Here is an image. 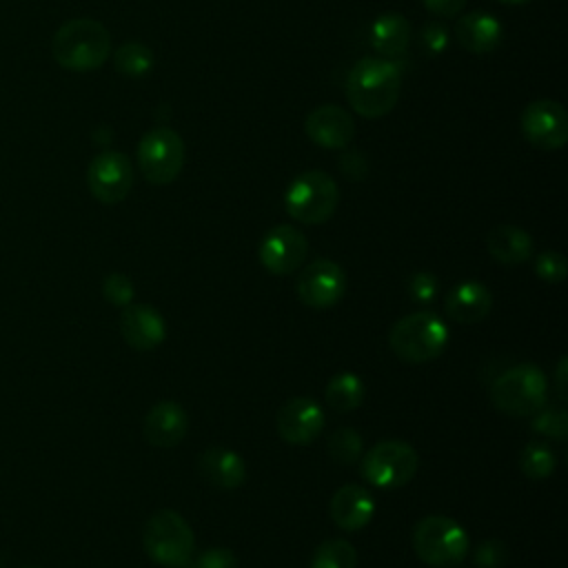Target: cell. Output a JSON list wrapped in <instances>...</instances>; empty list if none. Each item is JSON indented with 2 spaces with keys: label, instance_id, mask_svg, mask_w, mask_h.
I'll list each match as a JSON object with an SVG mask.
<instances>
[{
  "label": "cell",
  "instance_id": "cell-16",
  "mask_svg": "<svg viewBox=\"0 0 568 568\" xmlns=\"http://www.w3.org/2000/svg\"><path fill=\"white\" fill-rule=\"evenodd\" d=\"M120 333L135 351H153L166 337L164 317L151 304H129L120 313Z\"/></svg>",
  "mask_w": 568,
  "mask_h": 568
},
{
  "label": "cell",
  "instance_id": "cell-9",
  "mask_svg": "<svg viewBox=\"0 0 568 568\" xmlns=\"http://www.w3.org/2000/svg\"><path fill=\"white\" fill-rule=\"evenodd\" d=\"M184 166V142L169 126L149 129L138 144V169L151 184H171Z\"/></svg>",
  "mask_w": 568,
  "mask_h": 568
},
{
  "label": "cell",
  "instance_id": "cell-37",
  "mask_svg": "<svg viewBox=\"0 0 568 568\" xmlns=\"http://www.w3.org/2000/svg\"><path fill=\"white\" fill-rule=\"evenodd\" d=\"M422 4L433 13V16H439V18H455L466 0H422Z\"/></svg>",
  "mask_w": 568,
  "mask_h": 568
},
{
  "label": "cell",
  "instance_id": "cell-13",
  "mask_svg": "<svg viewBox=\"0 0 568 568\" xmlns=\"http://www.w3.org/2000/svg\"><path fill=\"white\" fill-rule=\"evenodd\" d=\"M308 253V242L302 231L291 224L273 226L260 242V264L271 275H288L302 266Z\"/></svg>",
  "mask_w": 568,
  "mask_h": 568
},
{
  "label": "cell",
  "instance_id": "cell-29",
  "mask_svg": "<svg viewBox=\"0 0 568 568\" xmlns=\"http://www.w3.org/2000/svg\"><path fill=\"white\" fill-rule=\"evenodd\" d=\"M532 428L550 439L564 442L568 435V415L564 410L557 408H546V410H537L532 415Z\"/></svg>",
  "mask_w": 568,
  "mask_h": 568
},
{
  "label": "cell",
  "instance_id": "cell-25",
  "mask_svg": "<svg viewBox=\"0 0 568 568\" xmlns=\"http://www.w3.org/2000/svg\"><path fill=\"white\" fill-rule=\"evenodd\" d=\"M113 64H115V71L126 78H144L153 71L155 55L151 47L142 42H124L122 47L115 49Z\"/></svg>",
  "mask_w": 568,
  "mask_h": 568
},
{
  "label": "cell",
  "instance_id": "cell-12",
  "mask_svg": "<svg viewBox=\"0 0 568 568\" xmlns=\"http://www.w3.org/2000/svg\"><path fill=\"white\" fill-rule=\"evenodd\" d=\"M87 186L102 204L122 202L133 186L131 160L120 151L98 153L87 169Z\"/></svg>",
  "mask_w": 568,
  "mask_h": 568
},
{
  "label": "cell",
  "instance_id": "cell-3",
  "mask_svg": "<svg viewBox=\"0 0 568 568\" xmlns=\"http://www.w3.org/2000/svg\"><path fill=\"white\" fill-rule=\"evenodd\" d=\"M390 351L408 364H426L448 344L446 324L430 311H417L397 320L388 333Z\"/></svg>",
  "mask_w": 568,
  "mask_h": 568
},
{
  "label": "cell",
  "instance_id": "cell-6",
  "mask_svg": "<svg viewBox=\"0 0 568 568\" xmlns=\"http://www.w3.org/2000/svg\"><path fill=\"white\" fill-rule=\"evenodd\" d=\"M413 550L428 566L450 568L466 557L468 535L455 519L428 515L413 528Z\"/></svg>",
  "mask_w": 568,
  "mask_h": 568
},
{
  "label": "cell",
  "instance_id": "cell-21",
  "mask_svg": "<svg viewBox=\"0 0 568 568\" xmlns=\"http://www.w3.org/2000/svg\"><path fill=\"white\" fill-rule=\"evenodd\" d=\"M202 477L220 490H233L244 484L246 479V464L244 459L224 446L206 448L197 459Z\"/></svg>",
  "mask_w": 568,
  "mask_h": 568
},
{
  "label": "cell",
  "instance_id": "cell-7",
  "mask_svg": "<svg viewBox=\"0 0 568 568\" xmlns=\"http://www.w3.org/2000/svg\"><path fill=\"white\" fill-rule=\"evenodd\" d=\"M142 544L155 564L175 568L191 559L195 537L189 521L180 513L162 508L149 517L142 532Z\"/></svg>",
  "mask_w": 568,
  "mask_h": 568
},
{
  "label": "cell",
  "instance_id": "cell-14",
  "mask_svg": "<svg viewBox=\"0 0 568 568\" xmlns=\"http://www.w3.org/2000/svg\"><path fill=\"white\" fill-rule=\"evenodd\" d=\"M304 131L311 138L313 144L322 149H344L353 142L355 138V122L348 111H344L337 104H322L315 106L306 120H304Z\"/></svg>",
  "mask_w": 568,
  "mask_h": 568
},
{
  "label": "cell",
  "instance_id": "cell-33",
  "mask_svg": "<svg viewBox=\"0 0 568 568\" xmlns=\"http://www.w3.org/2000/svg\"><path fill=\"white\" fill-rule=\"evenodd\" d=\"M422 47L428 53H433V55L442 53L448 47V29H446V24H442L437 20L424 24V29H422Z\"/></svg>",
  "mask_w": 568,
  "mask_h": 568
},
{
  "label": "cell",
  "instance_id": "cell-17",
  "mask_svg": "<svg viewBox=\"0 0 568 568\" xmlns=\"http://www.w3.org/2000/svg\"><path fill=\"white\" fill-rule=\"evenodd\" d=\"M189 430L186 410L171 399L158 402L144 417V437L155 448L178 446Z\"/></svg>",
  "mask_w": 568,
  "mask_h": 568
},
{
  "label": "cell",
  "instance_id": "cell-27",
  "mask_svg": "<svg viewBox=\"0 0 568 568\" xmlns=\"http://www.w3.org/2000/svg\"><path fill=\"white\" fill-rule=\"evenodd\" d=\"M362 450H364L362 437L353 428H337L326 442V453L337 464H355Z\"/></svg>",
  "mask_w": 568,
  "mask_h": 568
},
{
  "label": "cell",
  "instance_id": "cell-11",
  "mask_svg": "<svg viewBox=\"0 0 568 568\" xmlns=\"http://www.w3.org/2000/svg\"><path fill=\"white\" fill-rule=\"evenodd\" d=\"M526 142L541 151H557L568 142V113L557 100H535L521 111Z\"/></svg>",
  "mask_w": 568,
  "mask_h": 568
},
{
  "label": "cell",
  "instance_id": "cell-20",
  "mask_svg": "<svg viewBox=\"0 0 568 568\" xmlns=\"http://www.w3.org/2000/svg\"><path fill=\"white\" fill-rule=\"evenodd\" d=\"M375 513V499L373 495L357 486V484H346L335 490L331 499V517L335 526L342 530H359L364 528Z\"/></svg>",
  "mask_w": 568,
  "mask_h": 568
},
{
  "label": "cell",
  "instance_id": "cell-1",
  "mask_svg": "<svg viewBox=\"0 0 568 568\" xmlns=\"http://www.w3.org/2000/svg\"><path fill=\"white\" fill-rule=\"evenodd\" d=\"M346 100L362 118H382L399 100L402 71L388 58H362L346 75Z\"/></svg>",
  "mask_w": 568,
  "mask_h": 568
},
{
  "label": "cell",
  "instance_id": "cell-32",
  "mask_svg": "<svg viewBox=\"0 0 568 568\" xmlns=\"http://www.w3.org/2000/svg\"><path fill=\"white\" fill-rule=\"evenodd\" d=\"M506 559H508V548L499 539H484L473 555V561L477 568H504Z\"/></svg>",
  "mask_w": 568,
  "mask_h": 568
},
{
  "label": "cell",
  "instance_id": "cell-34",
  "mask_svg": "<svg viewBox=\"0 0 568 568\" xmlns=\"http://www.w3.org/2000/svg\"><path fill=\"white\" fill-rule=\"evenodd\" d=\"M408 291L417 302H430L437 295V277L428 271L413 273L408 280Z\"/></svg>",
  "mask_w": 568,
  "mask_h": 568
},
{
  "label": "cell",
  "instance_id": "cell-24",
  "mask_svg": "<svg viewBox=\"0 0 568 568\" xmlns=\"http://www.w3.org/2000/svg\"><path fill=\"white\" fill-rule=\"evenodd\" d=\"M364 395H366V388L355 373L333 375L324 390L326 404L337 413H348V410L359 408L364 402Z\"/></svg>",
  "mask_w": 568,
  "mask_h": 568
},
{
  "label": "cell",
  "instance_id": "cell-36",
  "mask_svg": "<svg viewBox=\"0 0 568 568\" xmlns=\"http://www.w3.org/2000/svg\"><path fill=\"white\" fill-rule=\"evenodd\" d=\"M339 169H342V173H344L348 180H364V175H366V171H368V164H366V160H364L362 153L351 151V153H344V155H342Z\"/></svg>",
  "mask_w": 568,
  "mask_h": 568
},
{
  "label": "cell",
  "instance_id": "cell-4",
  "mask_svg": "<svg viewBox=\"0 0 568 568\" xmlns=\"http://www.w3.org/2000/svg\"><path fill=\"white\" fill-rule=\"evenodd\" d=\"M339 189L326 171L300 173L284 193L286 213L302 224H324L337 209Z\"/></svg>",
  "mask_w": 568,
  "mask_h": 568
},
{
  "label": "cell",
  "instance_id": "cell-26",
  "mask_svg": "<svg viewBox=\"0 0 568 568\" xmlns=\"http://www.w3.org/2000/svg\"><path fill=\"white\" fill-rule=\"evenodd\" d=\"M357 550L346 539H328L324 541L311 559V568H355Z\"/></svg>",
  "mask_w": 568,
  "mask_h": 568
},
{
  "label": "cell",
  "instance_id": "cell-30",
  "mask_svg": "<svg viewBox=\"0 0 568 568\" xmlns=\"http://www.w3.org/2000/svg\"><path fill=\"white\" fill-rule=\"evenodd\" d=\"M102 295L113 304V306H129L133 295H135V288H133V282L122 275V273H109L104 280H102Z\"/></svg>",
  "mask_w": 568,
  "mask_h": 568
},
{
  "label": "cell",
  "instance_id": "cell-18",
  "mask_svg": "<svg viewBox=\"0 0 568 568\" xmlns=\"http://www.w3.org/2000/svg\"><path fill=\"white\" fill-rule=\"evenodd\" d=\"M493 308V295L486 284L468 280L448 291L444 313L457 324H477Z\"/></svg>",
  "mask_w": 568,
  "mask_h": 568
},
{
  "label": "cell",
  "instance_id": "cell-8",
  "mask_svg": "<svg viewBox=\"0 0 568 568\" xmlns=\"http://www.w3.org/2000/svg\"><path fill=\"white\" fill-rule=\"evenodd\" d=\"M419 466L417 450L399 439H384L362 457V477L382 490H393L408 484Z\"/></svg>",
  "mask_w": 568,
  "mask_h": 568
},
{
  "label": "cell",
  "instance_id": "cell-2",
  "mask_svg": "<svg viewBox=\"0 0 568 568\" xmlns=\"http://www.w3.org/2000/svg\"><path fill=\"white\" fill-rule=\"evenodd\" d=\"M51 53L67 71H93L106 62L111 36L106 27L93 18H73L53 33Z\"/></svg>",
  "mask_w": 568,
  "mask_h": 568
},
{
  "label": "cell",
  "instance_id": "cell-31",
  "mask_svg": "<svg viewBox=\"0 0 568 568\" xmlns=\"http://www.w3.org/2000/svg\"><path fill=\"white\" fill-rule=\"evenodd\" d=\"M535 273L550 284H559L566 280V260L557 251H544L535 260Z\"/></svg>",
  "mask_w": 568,
  "mask_h": 568
},
{
  "label": "cell",
  "instance_id": "cell-35",
  "mask_svg": "<svg viewBox=\"0 0 568 568\" xmlns=\"http://www.w3.org/2000/svg\"><path fill=\"white\" fill-rule=\"evenodd\" d=\"M193 568H240L237 557L229 548H211L202 552Z\"/></svg>",
  "mask_w": 568,
  "mask_h": 568
},
{
  "label": "cell",
  "instance_id": "cell-40",
  "mask_svg": "<svg viewBox=\"0 0 568 568\" xmlns=\"http://www.w3.org/2000/svg\"><path fill=\"white\" fill-rule=\"evenodd\" d=\"M29 568H36V566H29Z\"/></svg>",
  "mask_w": 568,
  "mask_h": 568
},
{
  "label": "cell",
  "instance_id": "cell-28",
  "mask_svg": "<svg viewBox=\"0 0 568 568\" xmlns=\"http://www.w3.org/2000/svg\"><path fill=\"white\" fill-rule=\"evenodd\" d=\"M519 468L530 479H544L555 470V455L544 444H537V442L526 444L519 457Z\"/></svg>",
  "mask_w": 568,
  "mask_h": 568
},
{
  "label": "cell",
  "instance_id": "cell-38",
  "mask_svg": "<svg viewBox=\"0 0 568 568\" xmlns=\"http://www.w3.org/2000/svg\"><path fill=\"white\" fill-rule=\"evenodd\" d=\"M566 377H568V359L561 357L555 368V386H557L559 399H566Z\"/></svg>",
  "mask_w": 568,
  "mask_h": 568
},
{
  "label": "cell",
  "instance_id": "cell-10",
  "mask_svg": "<svg viewBox=\"0 0 568 568\" xmlns=\"http://www.w3.org/2000/svg\"><path fill=\"white\" fill-rule=\"evenodd\" d=\"M295 291L302 304L308 308L322 311L335 306L346 293V275L344 268L326 257L313 260L306 264L295 282Z\"/></svg>",
  "mask_w": 568,
  "mask_h": 568
},
{
  "label": "cell",
  "instance_id": "cell-15",
  "mask_svg": "<svg viewBox=\"0 0 568 568\" xmlns=\"http://www.w3.org/2000/svg\"><path fill=\"white\" fill-rule=\"evenodd\" d=\"M277 433L288 444H311L324 428V410L313 397H293L277 410Z\"/></svg>",
  "mask_w": 568,
  "mask_h": 568
},
{
  "label": "cell",
  "instance_id": "cell-5",
  "mask_svg": "<svg viewBox=\"0 0 568 568\" xmlns=\"http://www.w3.org/2000/svg\"><path fill=\"white\" fill-rule=\"evenodd\" d=\"M546 375L532 364H519L504 371L490 386V402L497 410L515 417H528L546 404Z\"/></svg>",
  "mask_w": 568,
  "mask_h": 568
},
{
  "label": "cell",
  "instance_id": "cell-22",
  "mask_svg": "<svg viewBox=\"0 0 568 568\" xmlns=\"http://www.w3.org/2000/svg\"><path fill=\"white\" fill-rule=\"evenodd\" d=\"M410 36H413L410 22L397 11H386L377 16L375 22L371 24L368 42L379 53V58L390 60L402 55L408 49Z\"/></svg>",
  "mask_w": 568,
  "mask_h": 568
},
{
  "label": "cell",
  "instance_id": "cell-19",
  "mask_svg": "<svg viewBox=\"0 0 568 568\" xmlns=\"http://www.w3.org/2000/svg\"><path fill=\"white\" fill-rule=\"evenodd\" d=\"M504 36L501 22L486 11H470L455 24V40L468 53H490L499 47Z\"/></svg>",
  "mask_w": 568,
  "mask_h": 568
},
{
  "label": "cell",
  "instance_id": "cell-23",
  "mask_svg": "<svg viewBox=\"0 0 568 568\" xmlns=\"http://www.w3.org/2000/svg\"><path fill=\"white\" fill-rule=\"evenodd\" d=\"M486 248L501 264H524L532 255V237L515 224H499L486 235Z\"/></svg>",
  "mask_w": 568,
  "mask_h": 568
},
{
  "label": "cell",
  "instance_id": "cell-39",
  "mask_svg": "<svg viewBox=\"0 0 568 568\" xmlns=\"http://www.w3.org/2000/svg\"><path fill=\"white\" fill-rule=\"evenodd\" d=\"M497 2H501V4H526L530 0H497Z\"/></svg>",
  "mask_w": 568,
  "mask_h": 568
}]
</instances>
